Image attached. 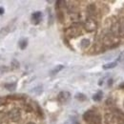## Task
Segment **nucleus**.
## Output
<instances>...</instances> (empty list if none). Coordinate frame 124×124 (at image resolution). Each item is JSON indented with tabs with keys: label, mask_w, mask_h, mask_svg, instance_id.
Masks as SVG:
<instances>
[{
	"label": "nucleus",
	"mask_w": 124,
	"mask_h": 124,
	"mask_svg": "<svg viewBox=\"0 0 124 124\" xmlns=\"http://www.w3.org/2000/svg\"><path fill=\"white\" fill-rule=\"evenodd\" d=\"M76 124H78V123H76Z\"/></svg>",
	"instance_id": "6ab92c4d"
},
{
	"label": "nucleus",
	"mask_w": 124,
	"mask_h": 124,
	"mask_svg": "<svg viewBox=\"0 0 124 124\" xmlns=\"http://www.w3.org/2000/svg\"><path fill=\"white\" fill-rule=\"evenodd\" d=\"M70 98H71V93H69V92H67V91H62L60 93H58V95H57V99H58V101L62 103V104H65V103H67L69 100H70Z\"/></svg>",
	"instance_id": "f03ea898"
},
{
	"label": "nucleus",
	"mask_w": 124,
	"mask_h": 124,
	"mask_svg": "<svg viewBox=\"0 0 124 124\" xmlns=\"http://www.w3.org/2000/svg\"><path fill=\"white\" fill-rule=\"evenodd\" d=\"M117 61H119V62L124 61V51H122V52L119 54L118 58H117Z\"/></svg>",
	"instance_id": "4468645a"
},
{
	"label": "nucleus",
	"mask_w": 124,
	"mask_h": 124,
	"mask_svg": "<svg viewBox=\"0 0 124 124\" xmlns=\"http://www.w3.org/2000/svg\"><path fill=\"white\" fill-rule=\"evenodd\" d=\"M63 68H64L63 65H57L54 70L51 71V75H56V74H58L61 70H63Z\"/></svg>",
	"instance_id": "6e6552de"
},
{
	"label": "nucleus",
	"mask_w": 124,
	"mask_h": 124,
	"mask_svg": "<svg viewBox=\"0 0 124 124\" xmlns=\"http://www.w3.org/2000/svg\"><path fill=\"white\" fill-rule=\"evenodd\" d=\"M5 88H7L10 91H14L16 88V83H11V84H5Z\"/></svg>",
	"instance_id": "f8f14e48"
},
{
	"label": "nucleus",
	"mask_w": 124,
	"mask_h": 124,
	"mask_svg": "<svg viewBox=\"0 0 124 124\" xmlns=\"http://www.w3.org/2000/svg\"><path fill=\"white\" fill-rule=\"evenodd\" d=\"M96 28V23L92 18H88L85 22V29L88 31H93Z\"/></svg>",
	"instance_id": "20e7f679"
},
{
	"label": "nucleus",
	"mask_w": 124,
	"mask_h": 124,
	"mask_svg": "<svg viewBox=\"0 0 124 124\" xmlns=\"http://www.w3.org/2000/svg\"><path fill=\"white\" fill-rule=\"evenodd\" d=\"M119 87H120V88H122V89H124V82H123V83H121V84L119 85Z\"/></svg>",
	"instance_id": "dca6fc26"
},
{
	"label": "nucleus",
	"mask_w": 124,
	"mask_h": 124,
	"mask_svg": "<svg viewBox=\"0 0 124 124\" xmlns=\"http://www.w3.org/2000/svg\"><path fill=\"white\" fill-rule=\"evenodd\" d=\"M4 8H2V7H0V15H3L4 14Z\"/></svg>",
	"instance_id": "2eb2a0df"
},
{
	"label": "nucleus",
	"mask_w": 124,
	"mask_h": 124,
	"mask_svg": "<svg viewBox=\"0 0 124 124\" xmlns=\"http://www.w3.org/2000/svg\"><path fill=\"white\" fill-rule=\"evenodd\" d=\"M11 27H12V24L10 23L8 26H6V27H4V28H2L1 30H0V37H2V36H5V35H7L10 31H11Z\"/></svg>",
	"instance_id": "423d86ee"
},
{
	"label": "nucleus",
	"mask_w": 124,
	"mask_h": 124,
	"mask_svg": "<svg viewBox=\"0 0 124 124\" xmlns=\"http://www.w3.org/2000/svg\"><path fill=\"white\" fill-rule=\"evenodd\" d=\"M76 98H77L78 100H79V101H85V100L87 99L86 95L83 94V93H77V94H76Z\"/></svg>",
	"instance_id": "9b49d317"
},
{
	"label": "nucleus",
	"mask_w": 124,
	"mask_h": 124,
	"mask_svg": "<svg viewBox=\"0 0 124 124\" xmlns=\"http://www.w3.org/2000/svg\"><path fill=\"white\" fill-rule=\"evenodd\" d=\"M89 44H90V40L89 39H82V41H81V48L85 49V48H87V47L89 46Z\"/></svg>",
	"instance_id": "ddd939ff"
},
{
	"label": "nucleus",
	"mask_w": 124,
	"mask_h": 124,
	"mask_svg": "<svg viewBox=\"0 0 124 124\" xmlns=\"http://www.w3.org/2000/svg\"><path fill=\"white\" fill-rule=\"evenodd\" d=\"M28 124H35V123H33V122H29Z\"/></svg>",
	"instance_id": "f3484780"
},
{
	"label": "nucleus",
	"mask_w": 124,
	"mask_h": 124,
	"mask_svg": "<svg viewBox=\"0 0 124 124\" xmlns=\"http://www.w3.org/2000/svg\"><path fill=\"white\" fill-rule=\"evenodd\" d=\"M116 65H117V62H110V63H107V64L103 65V69L104 70H110V69L115 68Z\"/></svg>",
	"instance_id": "0eeeda50"
},
{
	"label": "nucleus",
	"mask_w": 124,
	"mask_h": 124,
	"mask_svg": "<svg viewBox=\"0 0 124 124\" xmlns=\"http://www.w3.org/2000/svg\"><path fill=\"white\" fill-rule=\"evenodd\" d=\"M83 118L88 124H102L100 116L98 114H96L95 112L92 111V110L87 111L83 115Z\"/></svg>",
	"instance_id": "f257e3e1"
},
{
	"label": "nucleus",
	"mask_w": 124,
	"mask_h": 124,
	"mask_svg": "<svg viewBox=\"0 0 124 124\" xmlns=\"http://www.w3.org/2000/svg\"><path fill=\"white\" fill-rule=\"evenodd\" d=\"M123 104H124V102H123Z\"/></svg>",
	"instance_id": "aec40b11"
},
{
	"label": "nucleus",
	"mask_w": 124,
	"mask_h": 124,
	"mask_svg": "<svg viewBox=\"0 0 124 124\" xmlns=\"http://www.w3.org/2000/svg\"><path fill=\"white\" fill-rule=\"evenodd\" d=\"M93 99L94 101H100L102 99V92H98V93H94L93 96Z\"/></svg>",
	"instance_id": "9d476101"
},
{
	"label": "nucleus",
	"mask_w": 124,
	"mask_h": 124,
	"mask_svg": "<svg viewBox=\"0 0 124 124\" xmlns=\"http://www.w3.org/2000/svg\"><path fill=\"white\" fill-rule=\"evenodd\" d=\"M41 17H42V14L41 12H35L32 14L31 16V19H32V23L33 24H38L41 20Z\"/></svg>",
	"instance_id": "39448f33"
},
{
	"label": "nucleus",
	"mask_w": 124,
	"mask_h": 124,
	"mask_svg": "<svg viewBox=\"0 0 124 124\" xmlns=\"http://www.w3.org/2000/svg\"><path fill=\"white\" fill-rule=\"evenodd\" d=\"M9 116H10L11 120L14 121V122L19 121V119L21 118L20 111H19L18 109H13L12 111H10V113H9Z\"/></svg>",
	"instance_id": "7ed1b4c3"
},
{
	"label": "nucleus",
	"mask_w": 124,
	"mask_h": 124,
	"mask_svg": "<svg viewBox=\"0 0 124 124\" xmlns=\"http://www.w3.org/2000/svg\"><path fill=\"white\" fill-rule=\"evenodd\" d=\"M28 46V40L27 39H21L19 41V48L21 50H25Z\"/></svg>",
	"instance_id": "1a4fd4ad"
},
{
	"label": "nucleus",
	"mask_w": 124,
	"mask_h": 124,
	"mask_svg": "<svg viewBox=\"0 0 124 124\" xmlns=\"http://www.w3.org/2000/svg\"><path fill=\"white\" fill-rule=\"evenodd\" d=\"M119 124H124V122H123V123H119Z\"/></svg>",
	"instance_id": "a211bd4d"
}]
</instances>
